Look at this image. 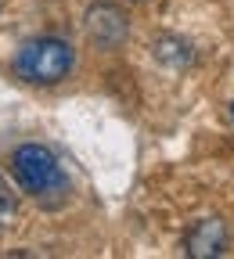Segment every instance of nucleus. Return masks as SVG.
Returning a JSON list of instances; mask_svg holds the SVG:
<instances>
[{"label": "nucleus", "mask_w": 234, "mask_h": 259, "mask_svg": "<svg viewBox=\"0 0 234 259\" xmlns=\"http://www.w3.org/2000/svg\"><path fill=\"white\" fill-rule=\"evenodd\" d=\"M87 29H90V36L97 44L115 47L126 36V18H123V11L115 4H94L90 15H87Z\"/></svg>", "instance_id": "nucleus-4"}, {"label": "nucleus", "mask_w": 234, "mask_h": 259, "mask_svg": "<svg viewBox=\"0 0 234 259\" xmlns=\"http://www.w3.org/2000/svg\"><path fill=\"white\" fill-rule=\"evenodd\" d=\"M223 248H227V231L216 216L198 220L184 238V252L194 259H216V255H223Z\"/></svg>", "instance_id": "nucleus-3"}, {"label": "nucleus", "mask_w": 234, "mask_h": 259, "mask_svg": "<svg viewBox=\"0 0 234 259\" xmlns=\"http://www.w3.org/2000/svg\"><path fill=\"white\" fill-rule=\"evenodd\" d=\"M69 69H72V47L58 36L29 40L15 58V72L25 83H36V87H51V83L65 79Z\"/></svg>", "instance_id": "nucleus-2"}, {"label": "nucleus", "mask_w": 234, "mask_h": 259, "mask_svg": "<svg viewBox=\"0 0 234 259\" xmlns=\"http://www.w3.org/2000/svg\"><path fill=\"white\" fill-rule=\"evenodd\" d=\"M11 169L22 191H29L32 198L51 202L65 194V173L58 166V158L44 148V144H22L11 155Z\"/></svg>", "instance_id": "nucleus-1"}, {"label": "nucleus", "mask_w": 234, "mask_h": 259, "mask_svg": "<svg viewBox=\"0 0 234 259\" xmlns=\"http://www.w3.org/2000/svg\"><path fill=\"white\" fill-rule=\"evenodd\" d=\"M230 122H234V105H230Z\"/></svg>", "instance_id": "nucleus-7"}, {"label": "nucleus", "mask_w": 234, "mask_h": 259, "mask_svg": "<svg viewBox=\"0 0 234 259\" xmlns=\"http://www.w3.org/2000/svg\"><path fill=\"white\" fill-rule=\"evenodd\" d=\"M155 54L166 61V65H187L191 61V44L187 40H177V36H162L155 44Z\"/></svg>", "instance_id": "nucleus-5"}, {"label": "nucleus", "mask_w": 234, "mask_h": 259, "mask_svg": "<svg viewBox=\"0 0 234 259\" xmlns=\"http://www.w3.org/2000/svg\"><path fill=\"white\" fill-rule=\"evenodd\" d=\"M11 220H15V194L4 184V177H0V227H8Z\"/></svg>", "instance_id": "nucleus-6"}]
</instances>
